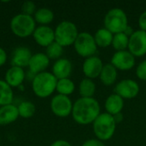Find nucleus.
<instances>
[{
	"label": "nucleus",
	"mask_w": 146,
	"mask_h": 146,
	"mask_svg": "<svg viewBox=\"0 0 146 146\" xmlns=\"http://www.w3.org/2000/svg\"><path fill=\"white\" fill-rule=\"evenodd\" d=\"M101 114L100 104L94 98H80L73 104L72 117L79 125H90Z\"/></svg>",
	"instance_id": "nucleus-1"
},
{
	"label": "nucleus",
	"mask_w": 146,
	"mask_h": 146,
	"mask_svg": "<svg viewBox=\"0 0 146 146\" xmlns=\"http://www.w3.org/2000/svg\"><path fill=\"white\" fill-rule=\"evenodd\" d=\"M57 79L50 72H42L34 76L32 88L34 94L40 98H46L56 91Z\"/></svg>",
	"instance_id": "nucleus-2"
},
{
	"label": "nucleus",
	"mask_w": 146,
	"mask_h": 146,
	"mask_svg": "<svg viewBox=\"0 0 146 146\" xmlns=\"http://www.w3.org/2000/svg\"><path fill=\"white\" fill-rule=\"evenodd\" d=\"M92 128L96 139L104 142L113 138L116 129V123L113 115L106 112L101 113L92 123Z\"/></svg>",
	"instance_id": "nucleus-3"
},
{
	"label": "nucleus",
	"mask_w": 146,
	"mask_h": 146,
	"mask_svg": "<svg viewBox=\"0 0 146 146\" xmlns=\"http://www.w3.org/2000/svg\"><path fill=\"white\" fill-rule=\"evenodd\" d=\"M104 27L113 34L123 33L128 27V18L126 12L120 8L110 9L104 19Z\"/></svg>",
	"instance_id": "nucleus-4"
},
{
	"label": "nucleus",
	"mask_w": 146,
	"mask_h": 146,
	"mask_svg": "<svg viewBox=\"0 0 146 146\" xmlns=\"http://www.w3.org/2000/svg\"><path fill=\"white\" fill-rule=\"evenodd\" d=\"M12 33L19 38H27L33 35L36 29V21L31 15L18 14L10 21Z\"/></svg>",
	"instance_id": "nucleus-5"
},
{
	"label": "nucleus",
	"mask_w": 146,
	"mask_h": 146,
	"mask_svg": "<svg viewBox=\"0 0 146 146\" xmlns=\"http://www.w3.org/2000/svg\"><path fill=\"white\" fill-rule=\"evenodd\" d=\"M54 32L55 41L62 47L74 44L80 33L76 25L69 21H63L60 22Z\"/></svg>",
	"instance_id": "nucleus-6"
},
{
	"label": "nucleus",
	"mask_w": 146,
	"mask_h": 146,
	"mask_svg": "<svg viewBox=\"0 0 146 146\" xmlns=\"http://www.w3.org/2000/svg\"><path fill=\"white\" fill-rule=\"evenodd\" d=\"M73 45L76 53L84 58L96 56L95 54L97 53L98 48L93 35L88 32L80 33Z\"/></svg>",
	"instance_id": "nucleus-7"
},
{
	"label": "nucleus",
	"mask_w": 146,
	"mask_h": 146,
	"mask_svg": "<svg viewBox=\"0 0 146 146\" xmlns=\"http://www.w3.org/2000/svg\"><path fill=\"white\" fill-rule=\"evenodd\" d=\"M73 104L74 103L69 97L57 94L50 101V110L55 115L65 118L72 114Z\"/></svg>",
	"instance_id": "nucleus-8"
},
{
	"label": "nucleus",
	"mask_w": 146,
	"mask_h": 146,
	"mask_svg": "<svg viewBox=\"0 0 146 146\" xmlns=\"http://www.w3.org/2000/svg\"><path fill=\"white\" fill-rule=\"evenodd\" d=\"M140 91L139 85L132 79H125L119 81L115 86V93L123 99H133L136 98Z\"/></svg>",
	"instance_id": "nucleus-9"
},
{
	"label": "nucleus",
	"mask_w": 146,
	"mask_h": 146,
	"mask_svg": "<svg viewBox=\"0 0 146 146\" xmlns=\"http://www.w3.org/2000/svg\"><path fill=\"white\" fill-rule=\"evenodd\" d=\"M127 50L135 57H141L146 55V32L140 29L134 31L129 37Z\"/></svg>",
	"instance_id": "nucleus-10"
},
{
	"label": "nucleus",
	"mask_w": 146,
	"mask_h": 146,
	"mask_svg": "<svg viewBox=\"0 0 146 146\" xmlns=\"http://www.w3.org/2000/svg\"><path fill=\"white\" fill-rule=\"evenodd\" d=\"M110 63L117 70L128 71L135 65V56L128 50L115 51L111 57Z\"/></svg>",
	"instance_id": "nucleus-11"
},
{
	"label": "nucleus",
	"mask_w": 146,
	"mask_h": 146,
	"mask_svg": "<svg viewBox=\"0 0 146 146\" xmlns=\"http://www.w3.org/2000/svg\"><path fill=\"white\" fill-rule=\"evenodd\" d=\"M103 61L98 56L86 58L82 64V71L86 78L93 80L98 78L104 68Z\"/></svg>",
	"instance_id": "nucleus-12"
},
{
	"label": "nucleus",
	"mask_w": 146,
	"mask_h": 146,
	"mask_svg": "<svg viewBox=\"0 0 146 146\" xmlns=\"http://www.w3.org/2000/svg\"><path fill=\"white\" fill-rule=\"evenodd\" d=\"M33 36L35 42L43 47H47L55 42V32L48 26H39L36 27Z\"/></svg>",
	"instance_id": "nucleus-13"
},
{
	"label": "nucleus",
	"mask_w": 146,
	"mask_h": 146,
	"mask_svg": "<svg viewBox=\"0 0 146 146\" xmlns=\"http://www.w3.org/2000/svg\"><path fill=\"white\" fill-rule=\"evenodd\" d=\"M50 65V59L46 56L45 53H36L33 54L30 59L28 68L29 72L33 74L34 75L44 72L45 69Z\"/></svg>",
	"instance_id": "nucleus-14"
},
{
	"label": "nucleus",
	"mask_w": 146,
	"mask_h": 146,
	"mask_svg": "<svg viewBox=\"0 0 146 146\" xmlns=\"http://www.w3.org/2000/svg\"><path fill=\"white\" fill-rule=\"evenodd\" d=\"M72 62L67 58H60L56 60L52 66V74L57 80L69 78L72 74Z\"/></svg>",
	"instance_id": "nucleus-15"
},
{
	"label": "nucleus",
	"mask_w": 146,
	"mask_h": 146,
	"mask_svg": "<svg viewBox=\"0 0 146 146\" xmlns=\"http://www.w3.org/2000/svg\"><path fill=\"white\" fill-rule=\"evenodd\" d=\"M32 56L33 54L27 47H25V46L17 47L12 54L11 64L12 66L19 67L21 68L27 66L28 67Z\"/></svg>",
	"instance_id": "nucleus-16"
},
{
	"label": "nucleus",
	"mask_w": 146,
	"mask_h": 146,
	"mask_svg": "<svg viewBox=\"0 0 146 146\" xmlns=\"http://www.w3.org/2000/svg\"><path fill=\"white\" fill-rule=\"evenodd\" d=\"M26 74L23 68L12 66L5 74V81L11 87H18L21 86L25 80Z\"/></svg>",
	"instance_id": "nucleus-17"
},
{
	"label": "nucleus",
	"mask_w": 146,
	"mask_h": 146,
	"mask_svg": "<svg viewBox=\"0 0 146 146\" xmlns=\"http://www.w3.org/2000/svg\"><path fill=\"white\" fill-rule=\"evenodd\" d=\"M104 108L106 110V113L111 115L121 113L124 108V99L116 93H112L106 98Z\"/></svg>",
	"instance_id": "nucleus-18"
},
{
	"label": "nucleus",
	"mask_w": 146,
	"mask_h": 146,
	"mask_svg": "<svg viewBox=\"0 0 146 146\" xmlns=\"http://www.w3.org/2000/svg\"><path fill=\"white\" fill-rule=\"evenodd\" d=\"M19 117L17 106L9 104L0 107V126H5L13 123Z\"/></svg>",
	"instance_id": "nucleus-19"
},
{
	"label": "nucleus",
	"mask_w": 146,
	"mask_h": 146,
	"mask_svg": "<svg viewBox=\"0 0 146 146\" xmlns=\"http://www.w3.org/2000/svg\"><path fill=\"white\" fill-rule=\"evenodd\" d=\"M118 70L111 63H107L104 65V68L99 75V79L104 86H110L116 82Z\"/></svg>",
	"instance_id": "nucleus-20"
},
{
	"label": "nucleus",
	"mask_w": 146,
	"mask_h": 146,
	"mask_svg": "<svg viewBox=\"0 0 146 146\" xmlns=\"http://www.w3.org/2000/svg\"><path fill=\"white\" fill-rule=\"evenodd\" d=\"M114 34L105 27L99 28L93 35L95 42L99 48H107L112 44Z\"/></svg>",
	"instance_id": "nucleus-21"
},
{
	"label": "nucleus",
	"mask_w": 146,
	"mask_h": 146,
	"mask_svg": "<svg viewBox=\"0 0 146 146\" xmlns=\"http://www.w3.org/2000/svg\"><path fill=\"white\" fill-rule=\"evenodd\" d=\"M14 99L12 87L5 80H0V107L11 104Z\"/></svg>",
	"instance_id": "nucleus-22"
},
{
	"label": "nucleus",
	"mask_w": 146,
	"mask_h": 146,
	"mask_svg": "<svg viewBox=\"0 0 146 146\" xmlns=\"http://www.w3.org/2000/svg\"><path fill=\"white\" fill-rule=\"evenodd\" d=\"M96 92V84L93 80L84 78L79 85V93L80 98H93Z\"/></svg>",
	"instance_id": "nucleus-23"
},
{
	"label": "nucleus",
	"mask_w": 146,
	"mask_h": 146,
	"mask_svg": "<svg viewBox=\"0 0 146 146\" xmlns=\"http://www.w3.org/2000/svg\"><path fill=\"white\" fill-rule=\"evenodd\" d=\"M34 20L41 26H47L54 20V13L47 8H40L34 14Z\"/></svg>",
	"instance_id": "nucleus-24"
},
{
	"label": "nucleus",
	"mask_w": 146,
	"mask_h": 146,
	"mask_svg": "<svg viewBox=\"0 0 146 146\" xmlns=\"http://www.w3.org/2000/svg\"><path fill=\"white\" fill-rule=\"evenodd\" d=\"M74 90H75V85L71 79L66 78V79L57 80L56 91L58 92V94L68 97L69 95L74 93Z\"/></svg>",
	"instance_id": "nucleus-25"
},
{
	"label": "nucleus",
	"mask_w": 146,
	"mask_h": 146,
	"mask_svg": "<svg viewBox=\"0 0 146 146\" xmlns=\"http://www.w3.org/2000/svg\"><path fill=\"white\" fill-rule=\"evenodd\" d=\"M128 44H129V37L124 33H119L114 34L111 45L116 51L127 50Z\"/></svg>",
	"instance_id": "nucleus-26"
},
{
	"label": "nucleus",
	"mask_w": 146,
	"mask_h": 146,
	"mask_svg": "<svg viewBox=\"0 0 146 146\" xmlns=\"http://www.w3.org/2000/svg\"><path fill=\"white\" fill-rule=\"evenodd\" d=\"M17 108H18L19 116H21V118H25V119H28L33 116L35 110H36L35 105L29 101L21 102L17 106Z\"/></svg>",
	"instance_id": "nucleus-27"
},
{
	"label": "nucleus",
	"mask_w": 146,
	"mask_h": 146,
	"mask_svg": "<svg viewBox=\"0 0 146 146\" xmlns=\"http://www.w3.org/2000/svg\"><path fill=\"white\" fill-rule=\"evenodd\" d=\"M45 54L50 60H58L63 54V47L55 41L46 47Z\"/></svg>",
	"instance_id": "nucleus-28"
},
{
	"label": "nucleus",
	"mask_w": 146,
	"mask_h": 146,
	"mask_svg": "<svg viewBox=\"0 0 146 146\" xmlns=\"http://www.w3.org/2000/svg\"><path fill=\"white\" fill-rule=\"evenodd\" d=\"M21 12L24 15L33 16V15H34L35 12H36V5H35V3L33 2H32V1L24 2L22 6H21Z\"/></svg>",
	"instance_id": "nucleus-29"
},
{
	"label": "nucleus",
	"mask_w": 146,
	"mask_h": 146,
	"mask_svg": "<svg viewBox=\"0 0 146 146\" xmlns=\"http://www.w3.org/2000/svg\"><path fill=\"white\" fill-rule=\"evenodd\" d=\"M135 74H136V76L139 80H146V60L141 62L138 65L136 71H135Z\"/></svg>",
	"instance_id": "nucleus-30"
},
{
	"label": "nucleus",
	"mask_w": 146,
	"mask_h": 146,
	"mask_svg": "<svg viewBox=\"0 0 146 146\" xmlns=\"http://www.w3.org/2000/svg\"><path fill=\"white\" fill-rule=\"evenodd\" d=\"M82 146H105L104 143L98 139H90L86 140Z\"/></svg>",
	"instance_id": "nucleus-31"
},
{
	"label": "nucleus",
	"mask_w": 146,
	"mask_h": 146,
	"mask_svg": "<svg viewBox=\"0 0 146 146\" xmlns=\"http://www.w3.org/2000/svg\"><path fill=\"white\" fill-rule=\"evenodd\" d=\"M139 26L140 30L146 32V10L144 11L139 18Z\"/></svg>",
	"instance_id": "nucleus-32"
},
{
	"label": "nucleus",
	"mask_w": 146,
	"mask_h": 146,
	"mask_svg": "<svg viewBox=\"0 0 146 146\" xmlns=\"http://www.w3.org/2000/svg\"><path fill=\"white\" fill-rule=\"evenodd\" d=\"M7 61V54H6V51L2 48L0 47V67L3 66Z\"/></svg>",
	"instance_id": "nucleus-33"
},
{
	"label": "nucleus",
	"mask_w": 146,
	"mask_h": 146,
	"mask_svg": "<svg viewBox=\"0 0 146 146\" xmlns=\"http://www.w3.org/2000/svg\"><path fill=\"white\" fill-rule=\"evenodd\" d=\"M50 146H72L71 144L66 140H63V139H58V140H56L55 142H53L51 144Z\"/></svg>",
	"instance_id": "nucleus-34"
},
{
	"label": "nucleus",
	"mask_w": 146,
	"mask_h": 146,
	"mask_svg": "<svg viewBox=\"0 0 146 146\" xmlns=\"http://www.w3.org/2000/svg\"><path fill=\"white\" fill-rule=\"evenodd\" d=\"M113 117H114V120H115L116 125L121 123V122L123 121V120H124V115H123L122 112H121V113H119V114H116V115H113Z\"/></svg>",
	"instance_id": "nucleus-35"
},
{
	"label": "nucleus",
	"mask_w": 146,
	"mask_h": 146,
	"mask_svg": "<svg viewBox=\"0 0 146 146\" xmlns=\"http://www.w3.org/2000/svg\"><path fill=\"white\" fill-rule=\"evenodd\" d=\"M123 33H124L125 34H127L128 37H130V36H131V35H132V34L134 33V31H133V28H132V27H131L128 25V27L126 28V30H125Z\"/></svg>",
	"instance_id": "nucleus-36"
}]
</instances>
